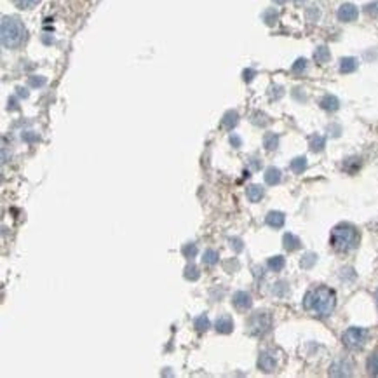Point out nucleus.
<instances>
[{
	"label": "nucleus",
	"mask_w": 378,
	"mask_h": 378,
	"mask_svg": "<svg viewBox=\"0 0 378 378\" xmlns=\"http://www.w3.org/2000/svg\"><path fill=\"white\" fill-rule=\"evenodd\" d=\"M284 265H286V260H284L283 256H272V258L268 260V268L274 272L283 270Z\"/></svg>",
	"instance_id": "nucleus-23"
},
{
	"label": "nucleus",
	"mask_w": 378,
	"mask_h": 378,
	"mask_svg": "<svg viewBox=\"0 0 378 378\" xmlns=\"http://www.w3.org/2000/svg\"><path fill=\"white\" fill-rule=\"evenodd\" d=\"M16 91H18V94H20L21 98H28V94H30V92H28V91H26V89H24V88H18Z\"/></svg>",
	"instance_id": "nucleus-41"
},
{
	"label": "nucleus",
	"mask_w": 378,
	"mask_h": 378,
	"mask_svg": "<svg viewBox=\"0 0 378 378\" xmlns=\"http://www.w3.org/2000/svg\"><path fill=\"white\" fill-rule=\"evenodd\" d=\"M331 58V52L330 49L326 47V45H319L317 49H315L314 52V60L317 61V63H328Z\"/></svg>",
	"instance_id": "nucleus-17"
},
{
	"label": "nucleus",
	"mask_w": 378,
	"mask_h": 378,
	"mask_svg": "<svg viewBox=\"0 0 378 378\" xmlns=\"http://www.w3.org/2000/svg\"><path fill=\"white\" fill-rule=\"evenodd\" d=\"M309 145H311V150L312 152H323L324 147H326V138L321 134H314L311 136V141H309Z\"/></svg>",
	"instance_id": "nucleus-16"
},
{
	"label": "nucleus",
	"mask_w": 378,
	"mask_h": 378,
	"mask_svg": "<svg viewBox=\"0 0 378 378\" xmlns=\"http://www.w3.org/2000/svg\"><path fill=\"white\" fill-rule=\"evenodd\" d=\"M291 70H293V73H303V72H305V70H307V60H305V58H298V60L293 63Z\"/></svg>",
	"instance_id": "nucleus-29"
},
{
	"label": "nucleus",
	"mask_w": 378,
	"mask_h": 378,
	"mask_svg": "<svg viewBox=\"0 0 378 378\" xmlns=\"http://www.w3.org/2000/svg\"><path fill=\"white\" fill-rule=\"evenodd\" d=\"M45 82H47V79H45V77H42V75L30 77V86H32V88H44Z\"/></svg>",
	"instance_id": "nucleus-32"
},
{
	"label": "nucleus",
	"mask_w": 378,
	"mask_h": 378,
	"mask_svg": "<svg viewBox=\"0 0 378 378\" xmlns=\"http://www.w3.org/2000/svg\"><path fill=\"white\" fill-rule=\"evenodd\" d=\"M199 277H200V272L195 265H187L185 267V279H188V281H197Z\"/></svg>",
	"instance_id": "nucleus-25"
},
{
	"label": "nucleus",
	"mask_w": 378,
	"mask_h": 378,
	"mask_svg": "<svg viewBox=\"0 0 378 378\" xmlns=\"http://www.w3.org/2000/svg\"><path fill=\"white\" fill-rule=\"evenodd\" d=\"M295 2H296V4H303V2H305V0H295Z\"/></svg>",
	"instance_id": "nucleus-44"
},
{
	"label": "nucleus",
	"mask_w": 378,
	"mask_h": 378,
	"mask_svg": "<svg viewBox=\"0 0 378 378\" xmlns=\"http://www.w3.org/2000/svg\"><path fill=\"white\" fill-rule=\"evenodd\" d=\"M330 375L331 377H351L352 375V364L349 361H345V359L336 361L333 366H331Z\"/></svg>",
	"instance_id": "nucleus-7"
},
{
	"label": "nucleus",
	"mask_w": 378,
	"mask_h": 378,
	"mask_svg": "<svg viewBox=\"0 0 378 378\" xmlns=\"http://www.w3.org/2000/svg\"><path fill=\"white\" fill-rule=\"evenodd\" d=\"M18 105H16V98H11V101H9V110H16Z\"/></svg>",
	"instance_id": "nucleus-42"
},
{
	"label": "nucleus",
	"mask_w": 378,
	"mask_h": 378,
	"mask_svg": "<svg viewBox=\"0 0 378 378\" xmlns=\"http://www.w3.org/2000/svg\"><path fill=\"white\" fill-rule=\"evenodd\" d=\"M357 70V60L356 58H352V56H349V58H342V61H340V72L342 73H352Z\"/></svg>",
	"instance_id": "nucleus-13"
},
{
	"label": "nucleus",
	"mask_w": 378,
	"mask_h": 378,
	"mask_svg": "<svg viewBox=\"0 0 378 378\" xmlns=\"http://www.w3.org/2000/svg\"><path fill=\"white\" fill-rule=\"evenodd\" d=\"M194 326L197 328V331H206L207 328H209V319H207V315L206 314L199 315V317L195 319Z\"/></svg>",
	"instance_id": "nucleus-27"
},
{
	"label": "nucleus",
	"mask_w": 378,
	"mask_h": 378,
	"mask_svg": "<svg viewBox=\"0 0 378 378\" xmlns=\"http://www.w3.org/2000/svg\"><path fill=\"white\" fill-rule=\"evenodd\" d=\"M232 302H234V305L237 307V309H241V311H246V309H249V307L253 305L251 295L246 293V291H237V293H234Z\"/></svg>",
	"instance_id": "nucleus-9"
},
{
	"label": "nucleus",
	"mask_w": 378,
	"mask_h": 378,
	"mask_svg": "<svg viewBox=\"0 0 378 378\" xmlns=\"http://www.w3.org/2000/svg\"><path fill=\"white\" fill-rule=\"evenodd\" d=\"M336 16H338V20L343 21V23H352V21L357 20L359 11L354 4H343V5H340Z\"/></svg>",
	"instance_id": "nucleus-6"
},
{
	"label": "nucleus",
	"mask_w": 378,
	"mask_h": 378,
	"mask_svg": "<svg viewBox=\"0 0 378 378\" xmlns=\"http://www.w3.org/2000/svg\"><path fill=\"white\" fill-rule=\"evenodd\" d=\"M255 75H256V72H255V70H251V68L244 70V73H243V77H244V80H246V82H251V80L255 79Z\"/></svg>",
	"instance_id": "nucleus-39"
},
{
	"label": "nucleus",
	"mask_w": 378,
	"mask_h": 378,
	"mask_svg": "<svg viewBox=\"0 0 378 378\" xmlns=\"http://www.w3.org/2000/svg\"><path fill=\"white\" fill-rule=\"evenodd\" d=\"M262 197H263V188L260 187V185H251V187L247 188V199H249L251 202H258Z\"/></svg>",
	"instance_id": "nucleus-22"
},
{
	"label": "nucleus",
	"mask_w": 378,
	"mask_h": 378,
	"mask_svg": "<svg viewBox=\"0 0 378 378\" xmlns=\"http://www.w3.org/2000/svg\"><path fill=\"white\" fill-rule=\"evenodd\" d=\"M218 251L216 249H206L204 251V255H202V262L204 265H209V267H213V265H216L218 263Z\"/></svg>",
	"instance_id": "nucleus-19"
},
{
	"label": "nucleus",
	"mask_w": 378,
	"mask_h": 378,
	"mask_svg": "<svg viewBox=\"0 0 378 378\" xmlns=\"http://www.w3.org/2000/svg\"><path fill=\"white\" fill-rule=\"evenodd\" d=\"M283 244H284V247H286L288 251H295V249H298L302 243H300V239L296 237L295 234H284Z\"/></svg>",
	"instance_id": "nucleus-15"
},
{
	"label": "nucleus",
	"mask_w": 378,
	"mask_h": 378,
	"mask_svg": "<svg viewBox=\"0 0 378 378\" xmlns=\"http://www.w3.org/2000/svg\"><path fill=\"white\" fill-rule=\"evenodd\" d=\"M0 37H2V45L4 47H18L26 39V28H24L23 21L18 20V18L4 16L2 24H0Z\"/></svg>",
	"instance_id": "nucleus-2"
},
{
	"label": "nucleus",
	"mask_w": 378,
	"mask_h": 378,
	"mask_svg": "<svg viewBox=\"0 0 378 378\" xmlns=\"http://www.w3.org/2000/svg\"><path fill=\"white\" fill-rule=\"evenodd\" d=\"M334 305H336V296H334V291L330 288H315L311 289L303 298V307L305 311L314 312L319 317H326L331 312L334 311Z\"/></svg>",
	"instance_id": "nucleus-1"
},
{
	"label": "nucleus",
	"mask_w": 378,
	"mask_h": 378,
	"mask_svg": "<svg viewBox=\"0 0 378 378\" xmlns=\"http://www.w3.org/2000/svg\"><path fill=\"white\" fill-rule=\"evenodd\" d=\"M343 343L349 349H361L368 340V331L364 328H349L342 336Z\"/></svg>",
	"instance_id": "nucleus-4"
},
{
	"label": "nucleus",
	"mask_w": 378,
	"mask_h": 378,
	"mask_svg": "<svg viewBox=\"0 0 378 378\" xmlns=\"http://www.w3.org/2000/svg\"><path fill=\"white\" fill-rule=\"evenodd\" d=\"M215 328L218 333L228 334V333H232V330H234V321H232L230 315H222V317L216 319Z\"/></svg>",
	"instance_id": "nucleus-10"
},
{
	"label": "nucleus",
	"mask_w": 378,
	"mask_h": 378,
	"mask_svg": "<svg viewBox=\"0 0 378 378\" xmlns=\"http://www.w3.org/2000/svg\"><path fill=\"white\" fill-rule=\"evenodd\" d=\"M286 291H288V284L284 283V281H281V283H277V284L274 286L272 293H274V295H277V296H283L284 293H286Z\"/></svg>",
	"instance_id": "nucleus-35"
},
{
	"label": "nucleus",
	"mask_w": 378,
	"mask_h": 378,
	"mask_svg": "<svg viewBox=\"0 0 378 378\" xmlns=\"http://www.w3.org/2000/svg\"><path fill=\"white\" fill-rule=\"evenodd\" d=\"M230 246L234 247L237 253H239V251H243V247H244L243 246V241H241L239 237H232V239H230Z\"/></svg>",
	"instance_id": "nucleus-38"
},
{
	"label": "nucleus",
	"mask_w": 378,
	"mask_h": 378,
	"mask_svg": "<svg viewBox=\"0 0 378 378\" xmlns=\"http://www.w3.org/2000/svg\"><path fill=\"white\" fill-rule=\"evenodd\" d=\"M319 105H321V108H323V110H326V111H336L340 108L338 98H334V96H331V94L324 96L323 100L319 101Z\"/></svg>",
	"instance_id": "nucleus-12"
},
{
	"label": "nucleus",
	"mask_w": 378,
	"mask_h": 378,
	"mask_svg": "<svg viewBox=\"0 0 378 378\" xmlns=\"http://www.w3.org/2000/svg\"><path fill=\"white\" fill-rule=\"evenodd\" d=\"M263 147L267 150H275L279 147V136L274 134V133H267L263 136Z\"/></svg>",
	"instance_id": "nucleus-20"
},
{
	"label": "nucleus",
	"mask_w": 378,
	"mask_h": 378,
	"mask_svg": "<svg viewBox=\"0 0 378 378\" xmlns=\"http://www.w3.org/2000/svg\"><path fill=\"white\" fill-rule=\"evenodd\" d=\"M284 94V89L281 88V86H274V88H270V98L272 100H279V98H283Z\"/></svg>",
	"instance_id": "nucleus-36"
},
{
	"label": "nucleus",
	"mask_w": 378,
	"mask_h": 378,
	"mask_svg": "<svg viewBox=\"0 0 378 378\" xmlns=\"http://www.w3.org/2000/svg\"><path fill=\"white\" fill-rule=\"evenodd\" d=\"M315 262H317V255L315 253H307V255H303L300 265H302V268H312L315 265Z\"/></svg>",
	"instance_id": "nucleus-24"
},
{
	"label": "nucleus",
	"mask_w": 378,
	"mask_h": 378,
	"mask_svg": "<svg viewBox=\"0 0 378 378\" xmlns=\"http://www.w3.org/2000/svg\"><path fill=\"white\" fill-rule=\"evenodd\" d=\"M39 2L40 0H14V4L21 9H32V7H35Z\"/></svg>",
	"instance_id": "nucleus-33"
},
{
	"label": "nucleus",
	"mask_w": 378,
	"mask_h": 378,
	"mask_svg": "<svg viewBox=\"0 0 378 378\" xmlns=\"http://www.w3.org/2000/svg\"><path fill=\"white\" fill-rule=\"evenodd\" d=\"M21 138H23V141H26V143H33V141H37L39 139V134L33 131H26L21 134Z\"/></svg>",
	"instance_id": "nucleus-37"
},
{
	"label": "nucleus",
	"mask_w": 378,
	"mask_h": 378,
	"mask_svg": "<svg viewBox=\"0 0 378 378\" xmlns=\"http://www.w3.org/2000/svg\"><path fill=\"white\" fill-rule=\"evenodd\" d=\"M368 371L371 375H378V354L370 356V359H368Z\"/></svg>",
	"instance_id": "nucleus-30"
},
{
	"label": "nucleus",
	"mask_w": 378,
	"mask_h": 378,
	"mask_svg": "<svg viewBox=\"0 0 378 378\" xmlns=\"http://www.w3.org/2000/svg\"><path fill=\"white\" fill-rule=\"evenodd\" d=\"M267 225L272 228H281L284 225V222H286V218H284V215L281 211H270L267 215Z\"/></svg>",
	"instance_id": "nucleus-11"
},
{
	"label": "nucleus",
	"mask_w": 378,
	"mask_h": 378,
	"mask_svg": "<svg viewBox=\"0 0 378 378\" xmlns=\"http://www.w3.org/2000/svg\"><path fill=\"white\" fill-rule=\"evenodd\" d=\"M270 326H272V319L267 312H258V314L253 315L249 321V331L253 334L267 333V331L270 330Z\"/></svg>",
	"instance_id": "nucleus-5"
},
{
	"label": "nucleus",
	"mask_w": 378,
	"mask_h": 378,
	"mask_svg": "<svg viewBox=\"0 0 378 378\" xmlns=\"http://www.w3.org/2000/svg\"><path fill=\"white\" fill-rule=\"evenodd\" d=\"M277 11L275 9H267V11L263 12V21L268 24V26H274L275 21H277Z\"/></svg>",
	"instance_id": "nucleus-26"
},
{
	"label": "nucleus",
	"mask_w": 378,
	"mask_h": 378,
	"mask_svg": "<svg viewBox=\"0 0 378 378\" xmlns=\"http://www.w3.org/2000/svg\"><path fill=\"white\" fill-rule=\"evenodd\" d=\"M265 181H267V185H277L281 181V171L277 167H268L265 171Z\"/></svg>",
	"instance_id": "nucleus-18"
},
{
	"label": "nucleus",
	"mask_w": 378,
	"mask_h": 378,
	"mask_svg": "<svg viewBox=\"0 0 378 378\" xmlns=\"http://www.w3.org/2000/svg\"><path fill=\"white\" fill-rule=\"evenodd\" d=\"M237 122H239V113L235 110H228L225 115H223L222 119V124H223V128H227V129H232L237 126Z\"/></svg>",
	"instance_id": "nucleus-14"
},
{
	"label": "nucleus",
	"mask_w": 378,
	"mask_h": 378,
	"mask_svg": "<svg viewBox=\"0 0 378 378\" xmlns=\"http://www.w3.org/2000/svg\"><path fill=\"white\" fill-rule=\"evenodd\" d=\"M181 253H183L185 258H195V255H197V246H195L194 243H188L183 246V249H181Z\"/></svg>",
	"instance_id": "nucleus-28"
},
{
	"label": "nucleus",
	"mask_w": 378,
	"mask_h": 378,
	"mask_svg": "<svg viewBox=\"0 0 378 378\" xmlns=\"http://www.w3.org/2000/svg\"><path fill=\"white\" fill-rule=\"evenodd\" d=\"M274 2H275V4H286L288 0H274Z\"/></svg>",
	"instance_id": "nucleus-43"
},
{
	"label": "nucleus",
	"mask_w": 378,
	"mask_h": 378,
	"mask_svg": "<svg viewBox=\"0 0 378 378\" xmlns=\"http://www.w3.org/2000/svg\"><path fill=\"white\" fill-rule=\"evenodd\" d=\"M289 167H291V171H293V173H296V175H302V173L307 169V159H305V157H296V159L291 160Z\"/></svg>",
	"instance_id": "nucleus-21"
},
{
	"label": "nucleus",
	"mask_w": 378,
	"mask_h": 378,
	"mask_svg": "<svg viewBox=\"0 0 378 378\" xmlns=\"http://www.w3.org/2000/svg\"><path fill=\"white\" fill-rule=\"evenodd\" d=\"M305 16H307V20L311 21V23H314V21H317L319 18H321V11H319L317 7H309L307 9V12H305Z\"/></svg>",
	"instance_id": "nucleus-31"
},
{
	"label": "nucleus",
	"mask_w": 378,
	"mask_h": 378,
	"mask_svg": "<svg viewBox=\"0 0 378 378\" xmlns=\"http://www.w3.org/2000/svg\"><path fill=\"white\" fill-rule=\"evenodd\" d=\"M275 366H277V361H275V357L270 354V352H262L258 357V368L262 371H265V373H272V371L275 370Z\"/></svg>",
	"instance_id": "nucleus-8"
},
{
	"label": "nucleus",
	"mask_w": 378,
	"mask_h": 378,
	"mask_svg": "<svg viewBox=\"0 0 378 378\" xmlns=\"http://www.w3.org/2000/svg\"><path fill=\"white\" fill-rule=\"evenodd\" d=\"M230 143H232V147L239 148L241 145H243V141H241V138H239L237 134H232V136H230Z\"/></svg>",
	"instance_id": "nucleus-40"
},
{
	"label": "nucleus",
	"mask_w": 378,
	"mask_h": 378,
	"mask_svg": "<svg viewBox=\"0 0 378 378\" xmlns=\"http://www.w3.org/2000/svg\"><path fill=\"white\" fill-rule=\"evenodd\" d=\"M364 12H366L368 16H371V18H378V0H375V2L368 4L366 7H364Z\"/></svg>",
	"instance_id": "nucleus-34"
},
{
	"label": "nucleus",
	"mask_w": 378,
	"mask_h": 378,
	"mask_svg": "<svg viewBox=\"0 0 378 378\" xmlns=\"http://www.w3.org/2000/svg\"><path fill=\"white\" fill-rule=\"evenodd\" d=\"M375 298H377V303H378V289H377V295H375Z\"/></svg>",
	"instance_id": "nucleus-45"
},
{
	"label": "nucleus",
	"mask_w": 378,
	"mask_h": 378,
	"mask_svg": "<svg viewBox=\"0 0 378 378\" xmlns=\"http://www.w3.org/2000/svg\"><path fill=\"white\" fill-rule=\"evenodd\" d=\"M359 244V234L352 225L340 223L331 232V246L336 251H351Z\"/></svg>",
	"instance_id": "nucleus-3"
}]
</instances>
